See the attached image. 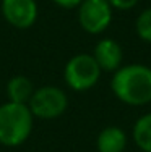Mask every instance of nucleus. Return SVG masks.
<instances>
[{"label":"nucleus","instance_id":"nucleus-10","mask_svg":"<svg viewBox=\"0 0 151 152\" xmlns=\"http://www.w3.org/2000/svg\"><path fill=\"white\" fill-rule=\"evenodd\" d=\"M133 141L143 152H151V113L136 120L133 126Z\"/></svg>","mask_w":151,"mask_h":152},{"label":"nucleus","instance_id":"nucleus-9","mask_svg":"<svg viewBox=\"0 0 151 152\" xmlns=\"http://www.w3.org/2000/svg\"><path fill=\"white\" fill-rule=\"evenodd\" d=\"M34 92L33 81L23 75L13 76L7 84V96L10 102H18V104H28Z\"/></svg>","mask_w":151,"mask_h":152},{"label":"nucleus","instance_id":"nucleus-2","mask_svg":"<svg viewBox=\"0 0 151 152\" xmlns=\"http://www.w3.org/2000/svg\"><path fill=\"white\" fill-rule=\"evenodd\" d=\"M34 117L28 104L5 102L0 105V144L16 147L26 142L33 131Z\"/></svg>","mask_w":151,"mask_h":152},{"label":"nucleus","instance_id":"nucleus-8","mask_svg":"<svg viewBox=\"0 0 151 152\" xmlns=\"http://www.w3.org/2000/svg\"><path fill=\"white\" fill-rule=\"evenodd\" d=\"M127 146V134L119 126H107L99 133L96 147L99 152H124Z\"/></svg>","mask_w":151,"mask_h":152},{"label":"nucleus","instance_id":"nucleus-4","mask_svg":"<svg viewBox=\"0 0 151 152\" xmlns=\"http://www.w3.org/2000/svg\"><path fill=\"white\" fill-rule=\"evenodd\" d=\"M31 113L34 118L41 120H54L63 115L68 107V97L63 89L57 86H42L34 89L29 102H28Z\"/></svg>","mask_w":151,"mask_h":152},{"label":"nucleus","instance_id":"nucleus-3","mask_svg":"<svg viewBox=\"0 0 151 152\" xmlns=\"http://www.w3.org/2000/svg\"><path fill=\"white\" fill-rule=\"evenodd\" d=\"M101 68L94 57L89 53H78L71 57L67 61L65 70H63V78L70 89L77 92H83L96 86V83L101 78Z\"/></svg>","mask_w":151,"mask_h":152},{"label":"nucleus","instance_id":"nucleus-12","mask_svg":"<svg viewBox=\"0 0 151 152\" xmlns=\"http://www.w3.org/2000/svg\"><path fill=\"white\" fill-rule=\"evenodd\" d=\"M112 5V8L117 10H130L138 3V0H107Z\"/></svg>","mask_w":151,"mask_h":152},{"label":"nucleus","instance_id":"nucleus-13","mask_svg":"<svg viewBox=\"0 0 151 152\" xmlns=\"http://www.w3.org/2000/svg\"><path fill=\"white\" fill-rule=\"evenodd\" d=\"M81 2H83V0H54V3H55L57 7H60V8H65V10L78 8V7L81 5Z\"/></svg>","mask_w":151,"mask_h":152},{"label":"nucleus","instance_id":"nucleus-11","mask_svg":"<svg viewBox=\"0 0 151 152\" xmlns=\"http://www.w3.org/2000/svg\"><path fill=\"white\" fill-rule=\"evenodd\" d=\"M136 32L138 37L145 42H151V8H146L145 12L140 13L136 20Z\"/></svg>","mask_w":151,"mask_h":152},{"label":"nucleus","instance_id":"nucleus-6","mask_svg":"<svg viewBox=\"0 0 151 152\" xmlns=\"http://www.w3.org/2000/svg\"><path fill=\"white\" fill-rule=\"evenodd\" d=\"M2 15L8 24L16 29H28L38 20L36 0H2Z\"/></svg>","mask_w":151,"mask_h":152},{"label":"nucleus","instance_id":"nucleus-7","mask_svg":"<svg viewBox=\"0 0 151 152\" xmlns=\"http://www.w3.org/2000/svg\"><path fill=\"white\" fill-rule=\"evenodd\" d=\"M93 57L98 61L101 70L116 71L122 66L124 52H122V47L119 45L114 39H101L94 47Z\"/></svg>","mask_w":151,"mask_h":152},{"label":"nucleus","instance_id":"nucleus-5","mask_svg":"<svg viewBox=\"0 0 151 152\" xmlns=\"http://www.w3.org/2000/svg\"><path fill=\"white\" fill-rule=\"evenodd\" d=\"M80 26L89 34H101L112 21V5L107 0H83L78 7Z\"/></svg>","mask_w":151,"mask_h":152},{"label":"nucleus","instance_id":"nucleus-1","mask_svg":"<svg viewBox=\"0 0 151 152\" xmlns=\"http://www.w3.org/2000/svg\"><path fill=\"white\" fill-rule=\"evenodd\" d=\"M110 89L127 105H146L151 102V68L140 63L120 66L110 79Z\"/></svg>","mask_w":151,"mask_h":152}]
</instances>
